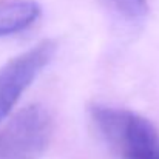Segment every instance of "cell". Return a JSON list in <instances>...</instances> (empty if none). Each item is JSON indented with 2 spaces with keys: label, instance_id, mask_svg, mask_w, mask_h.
<instances>
[{
  "label": "cell",
  "instance_id": "277c9868",
  "mask_svg": "<svg viewBox=\"0 0 159 159\" xmlns=\"http://www.w3.org/2000/svg\"><path fill=\"white\" fill-rule=\"evenodd\" d=\"M40 6L34 0L0 2V39L25 31L40 17Z\"/></svg>",
  "mask_w": 159,
  "mask_h": 159
},
{
  "label": "cell",
  "instance_id": "6da1fadb",
  "mask_svg": "<svg viewBox=\"0 0 159 159\" xmlns=\"http://www.w3.org/2000/svg\"><path fill=\"white\" fill-rule=\"evenodd\" d=\"M90 117L117 159H159V130L142 114L94 104L90 107Z\"/></svg>",
  "mask_w": 159,
  "mask_h": 159
},
{
  "label": "cell",
  "instance_id": "3957f363",
  "mask_svg": "<svg viewBox=\"0 0 159 159\" xmlns=\"http://www.w3.org/2000/svg\"><path fill=\"white\" fill-rule=\"evenodd\" d=\"M57 51L54 40H42L0 66V125Z\"/></svg>",
  "mask_w": 159,
  "mask_h": 159
},
{
  "label": "cell",
  "instance_id": "5b68a950",
  "mask_svg": "<svg viewBox=\"0 0 159 159\" xmlns=\"http://www.w3.org/2000/svg\"><path fill=\"white\" fill-rule=\"evenodd\" d=\"M113 9L128 22L142 20L147 16L148 5L147 0H108Z\"/></svg>",
  "mask_w": 159,
  "mask_h": 159
},
{
  "label": "cell",
  "instance_id": "7a4b0ae2",
  "mask_svg": "<svg viewBox=\"0 0 159 159\" xmlns=\"http://www.w3.org/2000/svg\"><path fill=\"white\" fill-rule=\"evenodd\" d=\"M53 133V120L40 105H28L0 125V159H39Z\"/></svg>",
  "mask_w": 159,
  "mask_h": 159
}]
</instances>
